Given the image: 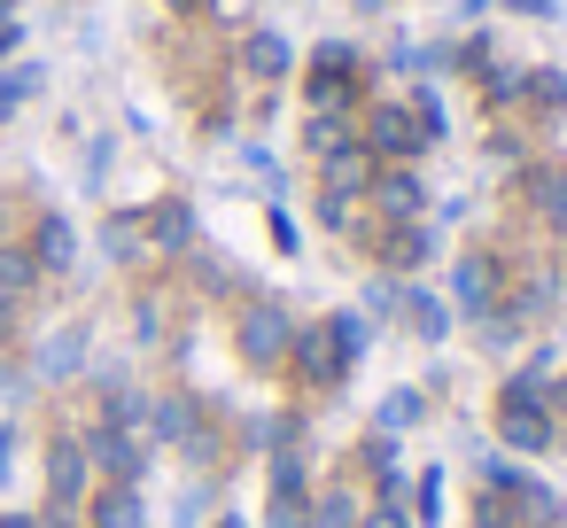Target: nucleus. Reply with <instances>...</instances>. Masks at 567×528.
<instances>
[{"label": "nucleus", "instance_id": "nucleus-12", "mask_svg": "<svg viewBox=\"0 0 567 528\" xmlns=\"http://www.w3.org/2000/svg\"><path fill=\"white\" fill-rule=\"evenodd\" d=\"M373 195H381V210H420V187H412L404 172H381V187H373Z\"/></svg>", "mask_w": 567, "mask_h": 528}, {"label": "nucleus", "instance_id": "nucleus-25", "mask_svg": "<svg viewBox=\"0 0 567 528\" xmlns=\"http://www.w3.org/2000/svg\"><path fill=\"white\" fill-rule=\"evenodd\" d=\"M358 9H381V0H358Z\"/></svg>", "mask_w": 567, "mask_h": 528}, {"label": "nucleus", "instance_id": "nucleus-6", "mask_svg": "<svg viewBox=\"0 0 567 528\" xmlns=\"http://www.w3.org/2000/svg\"><path fill=\"white\" fill-rule=\"evenodd\" d=\"M451 288H458V303H466V311H489V296H497V265H489V257H458Z\"/></svg>", "mask_w": 567, "mask_h": 528}, {"label": "nucleus", "instance_id": "nucleus-14", "mask_svg": "<svg viewBox=\"0 0 567 528\" xmlns=\"http://www.w3.org/2000/svg\"><path fill=\"white\" fill-rule=\"evenodd\" d=\"M303 520H311V513H303V497H296V489H280V497H272V513H265V528H303Z\"/></svg>", "mask_w": 567, "mask_h": 528}, {"label": "nucleus", "instance_id": "nucleus-26", "mask_svg": "<svg viewBox=\"0 0 567 528\" xmlns=\"http://www.w3.org/2000/svg\"><path fill=\"white\" fill-rule=\"evenodd\" d=\"M179 9H195V0H179Z\"/></svg>", "mask_w": 567, "mask_h": 528}, {"label": "nucleus", "instance_id": "nucleus-13", "mask_svg": "<svg viewBox=\"0 0 567 528\" xmlns=\"http://www.w3.org/2000/svg\"><path fill=\"white\" fill-rule=\"evenodd\" d=\"M32 272H40V265H32V257H17V249L0 257V303H9L17 288H32Z\"/></svg>", "mask_w": 567, "mask_h": 528}, {"label": "nucleus", "instance_id": "nucleus-20", "mask_svg": "<svg viewBox=\"0 0 567 528\" xmlns=\"http://www.w3.org/2000/svg\"><path fill=\"white\" fill-rule=\"evenodd\" d=\"M156 435H187V412L179 404H156Z\"/></svg>", "mask_w": 567, "mask_h": 528}, {"label": "nucleus", "instance_id": "nucleus-9", "mask_svg": "<svg viewBox=\"0 0 567 528\" xmlns=\"http://www.w3.org/2000/svg\"><path fill=\"white\" fill-rule=\"evenodd\" d=\"M94 528H141V505H133V489H125V482L94 497Z\"/></svg>", "mask_w": 567, "mask_h": 528}, {"label": "nucleus", "instance_id": "nucleus-18", "mask_svg": "<svg viewBox=\"0 0 567 528\" xmlns=\"http://www.w3.org/2000/svg\"><path fill=\"white\" fill-rule=\"evenodd\" d=\"M381 420H389V427H404V420H420V396H412V389H396V396L381 404Z\"/></svg>", "mask_w": 567, "mask_h": 528}, {"label": "nucleus", "instance_id": "nucleus-16", "mask_svg": "<svg viewBox=\"0 0 567 528\" xmlns=\"http://www.w3.org/2000/svg\"><path fill=\"white\" fill-rule=\"evenodd\" d=\"M156 241H164V249H179V241H187V210H179V203H172V210H156Z\"/></svg>", "mask_w": 567, "mask_h": 528}, {"label": "nucleus", "instance_id": "nucleus-11", "mask_svg": "<svg viewBox=\"0 0 567 528\" xmlns=\"http://www.w3.org/2000/svg\"><path fill=\"white\" fill-rule=\"evenodd\" d=\"M32 265H48V272L71 265V226H63V218H40V257H32Z\"/></svg>", "mask_w": 567, "mask_h": 528}, {"label": "nucleus", "instance_id": "nucleus-3", "mask_svg": "<svg viewBox=\"0 0 567 528\" xmlns=\"http://www.w3.org/2000/svg\"><path fill=\"white\" fill-rule=\"evenodd\" d=\"M489 482H497V489H513V497H520V513H528L536 528H559V497H551L544 482H528V474H513V466H489Z\"/></svg>", "mask_w": 567, "mask_h": 528}, {"label": "nucleus", "instance_id": "nucleus-2", "mask_svg": "<svg viewBox=\"0 0 567 528\" xmlns=\"http://www.w3.org/2000/svg\"><path fill=\"white\" fill-rule=\"evenodd\" d=\"M505 443H513V451H544V443H551V420L536 412L528 389H505Z\"/></svg>", "mask_w": 567, "mask_h": 528}, {"label": "nucleus", "instance_id": "nucleus-24", "mask_svg": "<svg viewBox=\"0 0 567 528\" xmlns=\"http://www.w3.org/2000/svg\"><path fill=\"white\" fill-rule=\"evenodd\" d=\"M9 9H17V0H0V17H9Z\"/></svg>", "mask_w": 567, "mask_h": 528}, {"label": "nucleus", "instance_id": "nucleus-22", "mask_svg": "<svg viewBox=\"0 0 567 528\" xmlns=\"http://www.w3.org/2000/svg\"><path fill=\"white\" fill-rule=\"evenodd\" d=\"M373 528H404V520H396V513H381V520H373Z\"/></svg>", "mask_w": 567, "mask_h": 528}, {"label": "nucleus", "instance_id": "nucleus-1", "mask_svg": "<svg viewBox=\"0 0 567 528\" xmlns=\"http://www.w3.org/2000/svg\"><path fill=\"white\" fill-rule=\"evenodd\" d=\"M350 94H358V55H350V48H319V63H311V102H319V117H342Z\"/></svg>", "mask_w": 567, "mask_h": 528}, {"label": "nucleus", "instance_id": "nucleus-19", "mask_svg": "<svg viewBox=\"0 0 567 528\" xmlns=\"http://www.w3.org/2000/svg\"><path fill=\"white\" fill-rule=\"evenodd\" d=\"M350 520H358V513H350V497H327V505L311 513V528H350Z\"/></svg>", "mask_w": 567, "mask_h": 528}, {"label": "nucleus", "instance_id": "nucleus-21", "mask_svg": "<svg viewBox=\"0 0 567 528\" xmlns=\"http://www.w3.org/2000/svg\"><path fill=\"white\" fill-rule=\"evenodd\" d=\"M17 94H32V71H17V79H0V110H17Z\"/></svg>", "mask_w": 567, "mask_h": 528}, {"label": "nucleus", "instance_id": "nucleus-4", "mask_svg": "<svg viewBox=\"0 0 567 528\" xmlns=\"http://www.w3.org/2000/svg\"><path fill=\"white\" fill-rule=\"evenodd\" d=\"M420 141H427V133H420L396 102H381V110H373V148H381V156H412Z\"/></svg>", "mask_w": 567, "mask_h": 528}, {"label": "nucleus", "instance_id": "nucleus-10", "mask_svg": "<svg viewBox=\"0 0 567 528\" xmlns=\"http://www.w3.org/2000/svg\"><path fill=\"white\" fill-rule=\"evenodd\" d=\"M249 71H257V79H280V71H288V40H280V32H257V40H249Z\"/></svg>", "mask_w": 567, "mask_h": 528}, {"label": "nucleus", "instance_id": "nucleus-7", "mask_svg": "<svg viewBox=\"0 0 567 528\" xmlns=\"http://www.w3.org/2000/svg\"><path fill=\"white\" fill-rule=\"evenodd\" d=\"M241 342H249V358H280L288 319H280V311H249V319H241Z\"/></svg>", "mask_w": 567, "mask_h": 528}, {"label": "nucleus", "instance_id": "nucleus-15", "mask_svg": "<svg viewBox=\"0 0 567 528\" xmlns=\"http://www.w3.org/2000/svg\"><path fill=\"white\" fill-rule=\"evenodd\" d=\"M528 94H536L544 110H559V102H567V79H559V71H536V79H528Z\"/></svg>", "mask_w": 567, "mask_h": 528}, {"label": "nucleus", "instance_id": "nucleus-8", "mask_svg": "<svg viewBox=\"0 0 567 528\" xmlns=\"http://www.w3.org/2000/svg\"><path fill=\"white\" fill-rule=\"evenodd\" d=\"M528 203H536L551 226H567V179H559V172H528Z\"/></svg>", "mask_w": 567, "mask_h": 528}, {"label": "nucleus", "instance_id": "nucleus-23", "mask_svg": "<svg viewBox=\"0 0 567 528\" xmlns=\"http://www.w3.org/2000/svg\"><path fill=\"white\" fill-rule=\"evenodd\" d=\"M0 334H9V303H0Z\"/></svg>", "mask_w": 567, "mask_h": 528}, {"label": "nucleus", "instance_id": "nucleus-17", "mask_svg": "<svg viewBox=\"0 0 567 528\" xmlns=\"http://www.w3.org/2000/svg\"><path fill=\"white\" fill-rule=\"evenodd\" d=\"M404 311H412V327H420V334H443V311H435L427 296H404Z\"/></svg>", "mask_w": 567, "mask_h": 528}, {"label": "nucleus", "instance_id": "nucleus-5", "mask_svg": "<svg viewBox=\"0 0 567 528\" xmlns=\"http://www.w3.org/2000/svg\"><path fill=\"white\" fill-rule=\"evenodd\" d=\"M86 458H94L102 474H117V482H125V474L141 466V451H133V435H125V420H117V427H94V443H86Z\"/></svg>", "mask_w": 567, "mask_h": 528}]
</instances>
